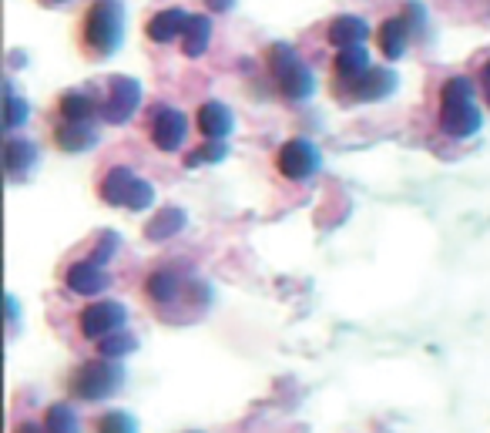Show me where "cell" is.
Here are the masks:
<instances>
[{"mask_svg":"<svg viewBox=\"0 0 490 433\" xmlns=\"http://www.w3.org/2000/svg\"><path fill=\"white\" fill-rule=\"evenodd\" d=\"M124 37V7L122 0H91L88 11L81 14L78 44L91 61L114 54Z\"/></svg>","mask_w":490,"mask_h":433,"instance_id":"1","label":"cell"},{"mask_svg":"<svg viewBox=\"0 0 490 433\" xmlns=\"http://www.w3.org/2000/svg\"><path fill=\"white\" fill-rule=\"evenodd\" d=\"M440 128L454 138H470L480 128V104L470 78H450L440 91Z\"/></svg>","mask_w":490,"mask_h":433,"instance_id":"2","label":"cell"},{"mask_svg":"<svg viewBox=\"0 0 490 433\" xmlns=\"http://www.w3.org/2000/svg\"><path fill=\"white\" fill-rule=\"evenodd\" d=\"M266 64H269V74L276 81V88L282 98L289 101H306L316 88V81H312V71L302 64V57L292 51L289 44H272L266 51Z\"/></svg>","mask_w":490,"mask_h":433,"instance_id":"3","label":"cell"},{"mask_svg":"<svg viewBox=\"0 0 490 433\" xmlns=\"http://www.w3.org/2000/svg\"><path fill=\"white\" fill-rule=\"evenodd\" d=\"M148 138L162 152H179L185 138H189V118L179 108H168V104H155L152 118H148Z\"/></svg>","mask_w":490,"mask_h":433,"instance_id":"4","label":"cell"},{"mask_svg":"<svg viewBox=\"0 0 490 433\" xmlns=\"http://www.w3.org/2000/svg\"><path fill=\"white\" fill-rule=\"evenodd\" d=\"M122 369L108 363V359H94L88 367H81V373L74 377V393L81 400H108L112 393H118L122 387Z\"/></svg>","mask_w":490,"mask_h":433,"instance_id":"5","label":"cell"},{"mask_svg":"<svg viewBox=\"0 0 490 433\" xmlns=\"http://www.w3.org/2000/svg\"><path fill=\"white\" fill-rule=\"evenodd\" d=\"M124 320H128V312H124L122 302L94 300L81 310V333L88 336V340H98L101 343V340H108L112 333H122Z\"/></svg>","mask_w":490,"mask_h":433,"instance_id":"6","label":"cell"},{"mask_svg":"<svg viewBox=\"0 0 490 433\" xmlns=\"http://www.w3.org/2000/svg\"><path fill=\"white\" fill-rule=\"evenodd\" d=\"M138 104H142V88H138V81L134 78H118L108 81V94L101 101V118L108 124H124L138 112Z\"/></svg>","mask_w":490,"mask_h":433,"instance_id":"7","label":"cell"},{"mask_svg":"<svg viewBox=\"0 0 490 433\" xmlns=\"http://www.w3.org/2000/svg\"><path fill=\"white\" fill-rule=\"evenodd\" d=\"M319 165H323V162H319V152H316V144L306 142V138H292V142H286L276 155L279 175L292 178V182H302V178L316 175Z\"/></svg>","mask_w":490,"mask_h":433,"instance_id":"8","label":"cell"},{"mask_svg":"<svg viewBox=\"0 0 490 433\" xmlns=\"http://www.w3.org/2000/svg\"><path fill=\"white\" fill-rule=\"evenodd\" d=\"M410 37H413V27L407 24L403 14L397 17H387V21L377 27V51L387 61H400L407 54V47H410Z\"/></svg>","mask_w":490,"mask_h":433,"instance_id":"9","label":"cell"},{"mask_svg":"<svg viewBox=\"0 0 490 433\" xmlns=\"http://www.w3.org/2000/svg\"><path fill=\"white\" fill-rule=\"evenodd\" d=\"M189 21H191V14L181 11V7H165V11L152 14L145 24L148 41H155V44H172V41H179L181 34H185Z\"/></svg>","mask_w":490,"mask_h":433,"instance_id":"10","label":"cell"},{"mask_svg":"<svg viewBox=\"0 0 490 433\" xmlns=\"http://www.w3.org/2000/svg\"><path fill=\"white\" fill-rule=\"evenodd\" d=\"M64 282L67 289L78 292V296H98V292H104V286H108V272H104V266L94 262V259H81V262H74V266L64 272Z\"/></svg>","mask_w":490,"mask_h":433,"instance_id":"11","label":"cell"},{"mask_svg":"<svg viewBox=\"0 0 490 433\" xmlns=\"http://www.w3.org/2000/svg\"><path fill=\"white\" fill-rule=\"evenodd\" d=\"M369 37V27L367 21H359V17H349V14H339L329 21L326 27V41L336 47V51H346V47H363Z\"/></svg>","mask_w":490,"mask_h":433,"instance_id":"12","label":"cell"},{"mask_svg":"<svg viewBox=\"0 0 490 433\" xmlns=\"http://www.w3.org/2000/svg\"><path fill=\"white\" fill-rule=\"evenodd\" d=\"M195 124L199 132L205 134V142H225V134L232 132V112L225 108L222 101H205L195 114Z\"/></svg>","mask_w":490,"mask_h":433,"instance_id":"13","label":"cell"},{"mask_svg":"<svg viewBox=\"0 0 490 433\" xmlns=\"http://www.w3.org/2000/svg\"><path fill=\"white\" fill-rule=\"evenodd\" d=\"M373 61H369V51L367 47H346V51H336L333 57V71H336V84H346V88H353L363 74H367Z\"/></svg>","mask_w":490,"mask_h":433,"instance_id":"14","label":"cell"},{"mask_svg":"<svg viewBox=\"0 0 490 433\" xmlns=\"http://www.w3.org/2000/svg\"><path fill=\"white\" fill-rule=\"evenodd\" d=\"M134 182H138V175H134L132 168H124V165L108 168L104 178H101V185H98L101 202H108V205H128Z\"/></svg>","mask_w":490,"mask_h":433,"instance_id":"15","label":"cell"},{"mask_svg":"<svg viewBox=\"0 0 490 433\" xmlns=\"http://www.w3.org/2000/svg\"><path fill=\"white\" fill-rule=\"evenodd\" d=\"M393 88H397V74H393L390 67H369L367 74L349 88V98L353 101H379V98H387Z\"/></svg>","mask_w":490,"mask_h":433,"instance_id":"16","label":"cell"},{"mask_svg":"<svg viewBox=\"0 0 490 433\" xmlns=\"http://www.w3.org/2000/svg\"><path fill=\"white\" fill-rule=\"evenodd\" d=\"M94 112H101V108L94 104L88 91H64L57 98V118L61 122H91Z\"/></svg>","mask_w":490,"mask_h":433,"instance_id":"17","label":"cell"},{"mask_svg":"<svg viewBox=\"0 0 490 433\" xmlns=\"http://www.w3.org/2000/svg\"><path fill=\"white\" fill-rule=\"evenodd\" d=\"M209 41H212V17L191 14L189 27L181 34V51H185V57H201L205 47H209Z\"/></svg>","mask_w":490,"mask_h":433,"instance_id":"18","label":"cell"},{"mask_svg":"<svg viewBox=\"0 0 490 433\" xmlns=\"http://www.w3.org/2000/svg\"><path fill=\"white\" fill-rule=\"evenodd\" d=\"M54 142L64 152H84L94 144V128L91 122H61L54 128Z\"/></svg>","mask_w":490,"mask_h":433,"instance_id":"19","label":"cell"},{"mask_svg":"<svg viewBox=\"0 0 490 433\" xmlns=\"http://www.w3.org/2000/svg\"><path fill=\"white\" fill-rule=\"evenodd\" d=\"M179 289H181V279L175 276L172 269H155L145 282V292L152 302H172L179 296Z\"/></svg>","mask_w":490,"mask_h":433,"instance_id":"20","label":"cell"},{"mask_svg":"<svg viewBox=\"0 0 490 433\" xmlns=\"http://www.w3.org/2000/svg\"><path fill=\"white\" fill-rule=\"evenodd\" d=\"M34 162H37V148L27 138H7V144H4V165H7L11 175L31 168Z\"/></svg>","mask_w":490,"mask_h":433,"instance_id":"21","label":"cell"},{"mask_svg":"<svg viewBox=\"0 0 490 433\" xmlns=\"http://www.w3.org/2000/svg\"><path fill=\"white\" fill-rule=\"evenodd\" d=\"M181 225H185V215H181L179 209H165L158 219H152L145 229L148 239H168V235L181 232Z\"/></svg>","mask_w":490,"mask_h":433,"instance_id":"22","label":"cell"},{"mask_svg":"<svg viewBox=\"0 0 490 433\" xmlns=\"http://www.w3.org/2000/svg\"><path fill=\"white\" fill-rule=\"evenodd\" d=\"M134 336L132 333H112L108 340H101L98 343V353H101V359H122V356H128V353H134Z\"/></svg>","mask_w":490,"mask_h":433,"instance_id":"23","label":"cell"},{"mask_svg":"<svg viewBox=\"0 0 490 433\" xmlns=\"http://www.w3.org/2000/svg\"><path fill=\"white\" fill-rule=\"evenodd\" d=\"M47 433H78V417H74V410L64 407V403L51 407V410H47Z\"/></svg>","mask_w":490,"mask_h":433,"instance_id":"24","label":"cell"},{"mask_svg":"<svg viewBox=\"0 0 490 433\" xmlns=\"http://www.w3.org/2000/svg\"><path fill=\"white\" fill-rule=\"evenodd\" d=\"M222 158H225V142H205L201 148H195V152L185 155V165L189 168L215 165V162H222Z\"/></svg>","mask_w":490,"mask_h":433,"instance_id":"25","label":"cell"},{"mask_svg":"<svg viewBox=\"0 0 490 433\" xmlns=\"http://www.w3.org/2000/svg\"><path fill=\"white\" fill-rule=\"evenodd\" d=\"M98 433H138V423L128 417V413H104L98 420Z\"/></svg>","mask_w":490,"mask_h":433,"instance_id":"26","label":"cell"},{"mask_svg":"<svg viewBox=\"0 0 490 433\" xmlns=\"http://www.w3.org/2000/svg\"><path fill=\"white\" fill-rule=\"evenodd\" d=\"M4 108H7V114H4V122H7V128H17V124L27 122V114H31V108H27V101L17 98L11 88H7V98H4Z\"/></svg>","mask_w":490,"mask_h":433,"instance_id":"27","label":"cell"},{"mask_svg":"<svg viewBox=\"0 0 490 433\" xmlns=\"http://www.w3.org/2000/svg\"><path fill=\"white\" fill-rule=\"evenodd\" d=\"M152 202H155V189H152L148 182H142V178H138V182H134V189H132V199H128V205H124V209L145 212Z\"/></svg>","mask_w":490,"mask_h":433,"instance_id":"28","label":"cell"},{"mask_svg":"<svg viewBox=\"0 0 490 433\" xmlns=\"http://www.w3.org/2000/svg\"><path fill=\"white\" fill-rule=\"evenodd\" d=\"M114 252H118V235H114V232H104V235L98 239V249H94V252H91L88 259H94V262H101V266H104V262H108V259H112Z\"/></svg>","mask_w":490,"mask_h":433,"instance_id":"29","label":"cell"},{"mask_svg":"<svg viewBox=\"0 0 490 433\" xmlns=\"http://www.w3.org/2000/svg\"><path fill=\"white\" fill-rule=\"evenodd\" d=\"M480 88H484V104L490 108V57L480 67Z\"/></svg>","mask_w":490,"mask_h":433,"instance_id":"30","label":"cell"},{"mask_svg":"<svg viewBox=\"0 0 490 433\" xmlns=\"http://www.w3.org/2000/svg\"><path fill=\"white\" fill-rule=\"evenodd\" d=\"M17 433H41V427H37V423H21Z\"/></svg>","mask_w":490,"mask_h":433,"instance_id":"31","label":"cell"},{"mask_svg":"<svg viewBox=\"0 0 490 433\" xmlns=\"http://www.w3.org/2000/svg\"><path fill=\"white\" fill-rule=\"evenodd\" d=\"M44 7H57V4H64V0H41Z\"/></svg>","mask_w":490,"mask_h":433,"instance_id":"32","label":"cell"}]
</instances>
